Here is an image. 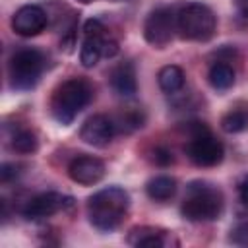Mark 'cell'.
I'll use <instances>...</instances> for the list:
<instances>
[{
  "mask_svg": "<svg viewBox=\"0 0 248 248\" xmlns=\"http://www.w3.org/2000/svg\"><path fill=\"white\" fill-rule=\"evenodd\" d=\"M130 209V196L120 186H107L87 200L89 223L103 232L114 231Z\"/></svg>",
  "mask_w": 248,
  "mask_h": 248,
  "instance_id": "1",
  "label": "cell"
},
{
  "mask_svg": "<svg viewBox=\"0 0 248 248\" xmlns=\"http://www.w3.org/2000/svg\"><path fill=\"white\" fill-rule=\"evenodd\" d=\"M93 87L83 78H70L62 81L50 97V112L56 122L70 124L91 103Z\"/></svg>",
  "mask_w": 248,
  "mask_h": 248,
  "instance_id": "2",
  "label": "cell"
},
{
  "mask_svg": "<svg viewBox=\"0 0 248 248\" xmlns=\"http://www.w3.org/2000/svg\"><path fill=\"white\" fill-rule=\"evenodd\" d=\"M223 194L207 182H190L182 202V215L194 223L215 221L223 213Z\"/></svg>",
  "mask_w": 248,
  "mask_h": 248,
  "instance_id": "3",
  "label": "cell"
},
{
  "mask_svg": "<svg viewBox=\"0 0 248 248\" xmlns=\"http://www.w3.org/2000/svg\"><path fill=\"white\" fill-rule=\"evenodd\" d=\"M217 17L213 10L202 2H188L176 14V31L186 41L205 43L215 35Z\"/></svg>",
  "mask_w": 248,
  "mask_h": 248,
  "instance_id": "4",
  "label": "cell"
},
{
  "mask_svg": "<svg viewBox=\"0 0 248 248\" xmlns=\"http://www.w3.org/2000/svg\"><path fill=\"white\" fill-rule=\"evenodd\" d=\"M118 52V43L108 35L107 27L99 19H89L83 25V43L79 60L85 68H93L103 56L112 58Z\"/></svg>",
  "mask_w": 248,
  "mask_h": 248,
  "instance_id": "5",
  "label": "cell"
},
{
  "mask_svg": "<svg viewBox=\"0 0 248 248\" xmlns=\"http://www.w3.org/2000/svg\"><path fill=\"white\" fill-rule=\"evenodd\" d=\"M45 70V56L37 48H21L14 52L8 64L10 85L19 91H27L37 85Z\"/></svg>",
  "mask_w": 248,
  "mask_h": 248,
  "instance_id": "6",
  "label": "cell"
},
{
  "mask_svg": "<svg viewBox=\"0 0 248 248\" xmlns=\"http://www.w3.org/2000/svg\"><path fill=\"white\" fill-rule=\"evenodd\" d=\"M186 155L198 167H215L223 161L225 147L215 136H211V132L203 124L196 122L186 145Z\"/></svg>",
  "mask_w": 248,
  "mask_h": 248,
  "instance_id": "7",
  "label": "cell"
},
{
  "mask_svg": "<svg viewBox=\"0 0 248 248\" xmlns=\"http://www.w3.org/2000/svg\"><path fill=\"white\" fill-rule=\"evenodd\" d=\"M174 31H176V16H174L172 8H169V6L155 8L143 23L145 41L157 48L167 46L170 43Z\"/></svg>",
  "mask_w": 248,
  "mask_h": 248,
  "instance_id": "8",
  "label": "cell"
},
{
  "mask_svg": "<svg viewBox=\"0 0 248 248\" xmlns=\"http://www.w3.org/2000/svg\"><path fill=\"white\" fill-rule=\"evenodd\" d=\"M48 23L46 12L37 4H25L12 16V29L21 37L39 35Z\"/></svg>",
  "mask_w": 248,
  "mask_h": 248,
  "instance_id": "9",
  "label": "cell"
},
{
  "mask_svg": "<svg viewBox=\"0 0 248 248\" xmlns=\"http://www.w3.org/2000/svg\"><path fill=\"white\" fill-rule=\"evenodd\" d=\"M116 130H118L116 122L107 114H93L83 122L79 130V138L93 147H105L112 141Z\"/></svg>",
  "mask_w": 248,
  "mask_h": 248,
  "instance_id": "10",
  "label": "cell"
},
{
  "mask_svg": "<svg viewBox=\"0 0 248 248\" xmlns=\"http://www.w3.org/2000/svg\"><path fill=\"white\" fill-rule=\"evenodd\" d=\"M70 205H72L70 198H66L58 192H43L25 203L23 215L27 219H45V217H50V215H54V213L70 207Z\"/></svg>",
  "mask_w": 248,
  "mask_h": 248,
  "instance_id": "11",
  "label": "cell"
},
{
  "mask_svg": "<svg viewBox=\"0 0 248 248\" xmlns=\"http://www.w3.org/2000/svg\"><path fill=\"white\" fill-rule=\"evenodd\" d=\"M105 163L97 157L91 155H79L70 161L68 165V174L74 182L81 186H93L105 176Z\"/></svg>",
  "mask_w": 248,
  "mask_h": 248,
  "instance_id": "12",
  "label": "cell"
},
{
  "mask_svg": "<svg viewBox=\"0 0 248 248\" xmlns=\"http://www.w3.org/2000/svg\"><path fill=\"white\" fill-rule=\"evenodd\" d=\"M110 87L122 97H134V93L138 91V81H136V68L130 60H124L112 68Z\"/></svg>",
  "mask_w": 248,
  "mask_h": 248,
  "instance_id": "13",
  "label": "cell"
},
{
  "mask_svg": "<svg viewBox=\"0 0 248 248\" xmlns=\"http://www.w3.org/2000/svg\"><path fill=\"white\" fill-rule=\"evenodd\" d=\"M128 242L132 246H167L170 242V236L167 234V231L155 229V227H134L128 232Z\"/></svg>",
  "mask_w": 248,
  "mask_h": 248,
  "instance_id": "14",
  "label": "cell"
},
{
  "mask_svg": "<svg viewBox=\"0 0 248 248\" xmlns=\"http://www.w3.org/2000/svg\"><path fill=\"white\" fill-rule=\"evenodd\" d=\"M145 192L155 202H167L176 194V180L167 174L155 176L145 184Z\"/></svg>",
  "mask_w": 248,
  "mask_h": 248,
  "instance_id": "15",
  "label": "cell"
},
{
  "mask_svg": "<svg viewBox=\"0 0 248 248\" xmlns=\"http://www.w3.org/2000/svg\"><path fill=\"white\" fill-rule=\"evenodd\" d=\"M10 147L17 153H23V155H29V153H35L37 147H39V140L35 136L33 130L29 128H23V126H16L14 132L10 134Z\"/></svg>",
  "mask_w": 248,
  "mask_h": 248,
  "instance_id": "16",
  "label": "cell"
},
{
  "mask_svg": "<svg viewBox=\"0 0 248 248\" xmlns=\"http://www.w3.org/2000/svg\"><path fill=\"white\" fill-rule=\"evenodd\" d=\"M157 81L165 93H176L184 87V72L180 66H174V64L163 66L157 74Z\"/></svg>",
  "mask_w": 248,
  "mask_h": 248,
  "instance_id": "17",
  "label": "cell"
},
{
  "mask_svg": "<svg viewBox=\"0 0 248 248\" xmlns=\"http://www.w3.org/2000/svg\"><path fill=\"white\" fill-rule=\"evenodd\" d=\"M207 79H209V83H211L213 89L225 91V89L232 87V83H234V70H232V66H229L227 62H215V64L209 68Z\"/></svg>",
  "mask_w": 248,
  "mask_h": 248,
  "instance_id": "18",
  "label": "cell"
},
{
  "mask_svg": "<svg viewBox=\"0 0 248 248\" xmlns=\"http://www.w3.org/2000/svg\"><path fill=\"white\" fill-rule=\"evenodd\" d=\"M221 128L227 134H240L248 130V108H231L221 116Z\"/></svg>",
  "mask_w": 248,
  "mask_h": 248,
  "instance_id": "19",
  "label": "cell"
},
{
  "mask_svg": "<svg viewBox=\"0 0 248 248\" xmlns=\"http://www.w3.org/2000/svg\"><path fill=\"white\" fill-rule=\"evenodd\" d=\"M229 240L232 244H238V246H248V221L238 223L236 227H232L231 234H229Z\"/></svg>",
  "mask_w": 248,
  "mask_h": 248,
  "instance_id": "20",
  "label": "cell"
},
{
  "mask_svg": "<svg viewBox=\"0 0 248 248\" xmlns=\"http://www.w3.org/2000/svg\"><path fill=\"white\" fill-rule=\"evenodd\" d=\"M236 190H238V198H240V202L248 207V174L240 176V180H238V184H236Z\"/></svg>",
  "mask_w": 248,
  "mask_h": 248,
  "instance_id": "21",
  "label": "cell"
},
{
  "mask_svg": "<svg viewBox=\"0 0 248 248\" xmlns=\"http://www.w3.org/2000/svg\"><path fill=\"white\" fill-rule=\"evenodd\" d=\"M16 174H17L16 165H12V163H4V165H2V170H0L2 182H10L12 178H16Z\"/></svg>",
  "mask_w": 248,
  "mask_h": 248,
  "instance_id": "22",
  "label": "cell"
},
{
  "mask_svg": "<svg viewBox=\"0 0 248 248\" xmlns=\"http://www.w3.org/2000/svg\"><path fill=\"white\" fill-rule=\"evenodd\" d=\"M155 161H157L159 165H169V163L172 161V153H170L169 149L159 147V149H155Z\"/></svg>",
  "mask_w": 248,
  "mask_h": 248,
  "instance_id": "23",
  "label": "cell"
},
{
  "mask_svg": "<svg viewBox=\"0 0 248 248\" xmlns=\"http://www.w3.org/2000/svg\"><path fill=\"white\" fill-rule=\"evenodd\" d=\"M236 4H238V10L248 17V0H236Z\"/></svg>",
  "mask_w": 248,
  "mask_h": 248,
  "instance_id": "24",
  "label": "cell"
},
{
  "mask_svg": "<svg viewBox=\"0 0 248 248\" xmlns=\"http://www.w3.org/2000/svg\"><path fill=\"white\" fill-rule=\"evenodd\" d=\"M81 2H93V0H81Z\"/></svg>",
  "mask_w": 248,
  "mask_h": 248,
  "instance_id": "25",
  "label": "cell"
}]
</instances>
